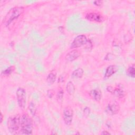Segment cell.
<instances>
[{
	"mask_svg": "<svg viewBox=\"0 0 135 135\" xmlns=\"http://www.w3.org/2000/svg\"><path fill=\"white\" fill-rule=\"evenodd\" d=\"M25 8L23 6H15L9 10L2 20V24L5 27H9L24 13Z\"/></svg>",
	"mask_w": 135,
	"mask_h": 135,
	"instance_id": "obj_1",
	"label": "cell"
},
{
	"mask_svg": "<svg viewBox=\"0 0 135 135\" xmlns=\"http://www.w3.org/2000/svg\"><path fill=\"white\" fill-rule=\"evenodd\" d=\"M33 132V122L30 116L26 113L21 115V127L18 134H31Z\"/></svg>",
	"mask_w": 135,
	"mask_h": 135,
	"instance_id": "obj_2",
	"label": "cell"
},
{
	"mask_svg": "<svg viewBox=\"0 0 135 135\" xmlns=\"http://www.w3.org/2000/svg\"><path fill=\"white\" fill-rule=\"evenodd\" d=\"M20 114H16L8 118L7 120V128L12 134H18L21 127Z\"/></svg>",
	"mask_w": 135,
	"mask_h": 135,
	"instance_id": "obj_3",
	"label": "cell"
},
{
	"mask_svg": "<svg viewBox=\"0 0 135 135\" xmlns=\"http://www.w3.org/2000/svg\"><path fill=\"white\" fill-rule=\"evenodd\" d=\"M85 46L86 48L89 49L90 47H92L91 42L87 38L85 35H79L76 36L70 45L71 49H76L77 48Z\"/></svg>",
	"mask_w": 135,
	"mask_h": 135,
	"instance_id": "obj_4",
	"label": "cell"
},
{
	"mask_svg": "<svg viewBox=\"0 0 135 135\" xmlns=\"http://www.w3.org/2000/svg\"><path fill=\"white\" fill-rule=\"evenodd\" d=\"M16 96L18 107L21 109H24L26 105V92L25 90L22 87H19L16 92Z\"/></svg>",
	"mask_w": 135,
	"mask_h": 135,
	"instance_id": "obj_5",
	"label": "cell"
},
{
	"mask_svg": "<svg viewBox=\"0 0 135 135\" xmlns=\"http://www.w3.org/2000/svg\"><path fill=\"white\" fill-rule=\"evenodd\" d=\"M73 110L70 106H66L63 109V119L64 123L66 126H70L73 121Z\"/></svg>",
	"mask_w": 135,
	"mask_h": 135,
	"instance_id": "obj_6",
	"label": "cell"
},
{
	"mask_svg": "<svg viewBox=\"0 0 135 135\" xmlns=\"http://www.w3.org/2000/svg\"><path fill=\"white\" fill-rule=\"evenodd\" d=\"M107 90L119 99H122L125 96V92L122 86L120 85L114 88L109 85L107 87Z\"/></svg>",
	"mask_w": 135,
	"mask_h": 135,
	"instance_id": "obj_7",
	"label": "cell"
},
{
	"mask_svg": "<svg viewBox=\"0 0 135 135\" xmlns=\"http://www.w3.org/2000/svg\"><path fill=\"white\" fill-rule=\"evenodd\" d=\"M85 18L90 22L96 23H102L105 20V18L102 14L99 12H90L87 13L85 15Z\"/></svg>",
	"mask_w": 135,
	"mask_h": 135,
	"instance_id": "obj_8",
	"label": "cell"
},
{
	"mask_svg": "<svg viewBox=\"0 0 135 135\" xmlns=\"http://www.w3.org/2000/svg\"><path fill=\"white\" fill-rule=\"evenodd\" d=\"M120 111L119 104L115 101L109 103L105 109V112L110 115L117 114Z\"/></svg>",
	"mask_w": 135,
	"mask_h": 135,
	"instance_id": "obj_9",
	"label": "cell"
},
{
	"mask_svg": "<svg viewBox=\"0 0 135 135\" xmlns=\"http://www.w3.org/2000/svg\"><path fill=\"white\" fill-rule=\"evenodd\" d=\"M81 55L80 52L76 49H73L69 52L65 56V60L68 62H72L78 59Z\"/></svg>",
	"mask_w": 135,
	"mask_h": 135,
	"instance_id": "obj_10",
	"label": "cell"
},
{
	"mask_svg": "<svg viewBox=\"0 0 135 135\" xmlns=\"http://www.w3.org/2000/svg\"><path fill=\"white\" fill-rule=\"evenodd\" d=\"M118 70V68L115 65H110L108 66L106 70L104 75V79H107L111 77L112 75L117 72Z\"/></svg>",
	"mask_w": 135,
	"mask_h": 135,
	"instance_id": "obj_11",
	"label": "cell"
},
{
	"mask_svg": "<svg viewBox=\"0 0 135 135\" xmlns=\"http://www.w3.org/2000/svg\"><path fill=\"white\" fill-rule=\"evenodd\" d=\"M89 95L94 101L99 102L102 98V92L99 89H94L89 92Z\"/></svg>",
	"mask_w": 135,
	"mask_h": 135,
	"instance_id": "obj_12",
	"label": "cell"
},
{
	"mask_svg": "<svg viewBox=\"0 0 135 135\" xmlns=\"http://www.w3.org/2000/svg\"><path fill=\"white\" fill-rule=\"evenodd\" d=\"M56 79V72L55 70H52L49 73L46 78V82L49 85L53 84Z\"/></svg>",
	"mask_w": 135,
	"mask_h": 135,
	"instance_id": "obj_13",
	"label": "cell"
},
{
	"mask_svg": "<svg viewBox=\"0 0 135 135\" xmlns=\"http://www.w3.org/2000/svg\"><path fill=\"white\" fill-rule=\"evenodd\" d=\"M84 74V70L81 68H79L74 70L71 74V78L76 79L81 78Z\"/></svg>",
	"mask_w": 135,
	"mask_h": 135,
	"instance_id": "obj_14",
	"label": "cell"
},
{
	"mask_svg": "<svg viewBox=\"0 0 135 135\" xmlns=\"http://www.w3.org/2000/svg\"><path fill=\"white\" fill-rule=\"evenodd\" d=\"M66 90L67 93L70 95H73L75 91V87L72 81H70L67 83L66 85Z\"/></svg>",
	"mask_w": 135,
	"mask_h": 135,
	"instance_id": "obj_15",
	"label": "cell"
},
{
	"mask_svg": "<svg viewBox=\"0 0 135 135\" xmlns=\"http://www.w3.org/2000/svg\"><path fill=\"white\" fill-rule=\"evenodd\" d=\"M126 73L128 76L132 78H134L135 76V70H134V64H133L129 66L126 71Z\"/></svg>",
	"mask_w": 135,
	"mask_h": 135,
	"instance_id": "obj_16",
	"label": "cell"
},
{
	"mask_svg": "<svg viewBox=\"0 0 135 135\" xmlns=\"http://www.w3.org/2000/svg\"><path fill=\"white\" fill-rule=\"evenodd\" d=\"M14 70H15V68L14 66H9L7 69H6L5 70H4V71H3L2 72L1 75L5 76H8L13 73V72L14 71Z\"/></svg>",
	"mask_w": 135,
	"mask_h": 135,
	"instance_id": "obj_17",
	"label": "cell"
},
{
	"mask_svg": "<svg viewBox=\"0 0 135 135\" xmlns=\"http://www.w3.org/2000/svg\"><path fill=\"white\" fill-rule=\"evenodd\" d=\"M28 110H29L31 114L32 115L34 116L35 115V114H36V110H37L35 104L34 102H32V101L30 102V103L28 104Z\"/></svg>",
	"mask_w": 135,
	"mask_h": 135,
	"instance_id": "obj_18",
	"label": "cell"
},
{
	"mask_svg": "<svg viewBox=\"0 0 135 135\" xmlns=\"http://www.w3.org/2000/svg\"><path fill=\"white\" fill-rule=\"evenodd\" d=\"M63 95H64V91L61 88H60L58 90V91H57V92L56 93V98L57 101H61L63 99Z\"/></svg>",
	"mask_w": 135,
	"mask_h": 135,
	"instance_id": "obj_19",
	"label": "cell"
},
{
	"mask_svg": "<svg viewBox=\"0 0 135 135\" xmlns=\"http://www.w3.org/2000/svg\"><path fill=\"white\" fill-rule=\"evenodd\" d=\"M83 114L84 115V116H85L86 117H88L89 115V114H90L91 112V109L89 107H85L83 110Z\"/></svg>",
	"mask_w": 135,
	"mask_h": 135,
	"instance_id": "obj_20",
	"label": "cell"
},
{
	"mask_svg": "<svg viewBox=\"0 0 135 135\" xmlns=\"http://www.w3.org/2000/svg\"><path fill=\"white\" fill-rule=\"evenodd\" d=\"M54 91L53 90H49L47 91V96L49 98H52V97L54 95Z\"/></svg>",
	"mask_w": 135,
	"mask_h": 135,
	"instance_id": "obj_21",
	"label": "cell"
},
{
	"mask_svg": "<svg viewBox=\"0 0 135 135\" xmlns=\"http://www.w3.org/2000/svg\"><path fill=\"white\" fill-rule=\"evenodd\" d=\"M93 3L97 6H101L103 3V2L102 1H94L93 2Z\"/></svg>",
	"mask_w": 135,
	"mask_h": 135,
	"instance_id": "obj_22",
	"label": "cell"
},
{
	"mask_svg": "<svg viewBox=\"0 0 135 135\" xmlns=\"http://www.w3.org/2000/svg\"><path fill=\"white\" fill-rule=\"evenodd\" d=\"M101 134H110L111 133H110L109 132H108V131H105V130H104V131H103L101 132Z\"/></svg>",
	"mask_w": 135,
	"mask_h": 135,
	"instance_id": "obj_23",
	"label": "cell"
},
{
	"mask_svg": "<svg viewBox=\"0 0 135 135\" xmlns=\"http://www.w3.org/2000/svg\"><path fill=\"white\" fill-rule=\"evenodd\" d=\"M3 119V116L2 113H1V117H0V123H2V122Z\"/></svg>",
	"mask_w": 135,
	"mask_h": 135,
	"instance_id": "obj_24",
	"label": "cell"
}]
</instances>
